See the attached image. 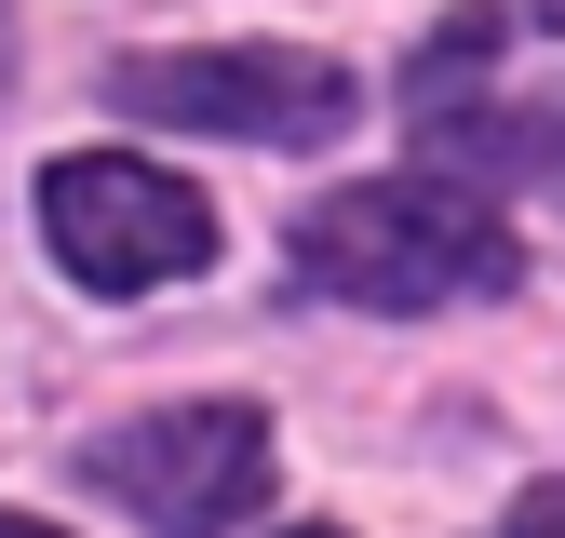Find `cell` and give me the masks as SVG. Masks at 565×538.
<instances>
[{"label":"cell","mask_w":565,"mask_h":538,"mask_svg":"<svg viewBox=\"0 0 565 538\" xmlns=\"http://www.w3.org/2000/svg\"><path fill=\"white\" fill-rule=\"evenodd\" d=\"M297 538H337V525H297Z\"/></svg>","instance_id":"cell-8"},{"label":"cell","mask_w":565,"mask_h":538,"mask_svg":"<svg viewBox=\"0 0 565 538\" xmlns=\"http://www.w3.org/2000/svg\"><path fill=\"white\" fill-rule=\"evenodd\" d=\"M539 14H565V0H539Z\"/></svg>","instance_id":"cell-9"},{"label":"cell","mask_w":565,"mask_h":538,"mask_svg":"<svg viewBox=\"0 0 565 538\" xmlns=\"http://www.w3.org/2000/svg\"><path fill=\"white\" fill-rule=\"evenodd\" d=\"M499 538H565V485H525V498H512V525H499Z\"/></svg>","instance_id":"cell-5"},{"label":"cell","mask_w":565,"mask_h":538,"mask_svg":"<svg viewBox=\"0 0 565 538\" xmlns=\"http://www.w3.org/2000/svg\"><path fill=\"white\" fill-rule=\"evenodd\" d=\"M0 67H14V28H0Z\"/></svg>","instance_id":"cell-7"},{"label":"cell","mask_w":565,"mask_h":538,"mask_svg":"<svg viewBox=\"0 0 565 538\" xmlns=\"http://www.w3.org/2000/svg\"><path fill=\"white\" fill-rule=\"evenodd\" d=\"M512 229L499 202H471L445 175H377V189H337L297 216V283L350 297V310H445V297H499L512 283Z\"/></svg>","instance_id":"cell-1"},{"label":"cell","mask_w":565,"mask_h":538,"mask_svg":"<svg viewBox=\"0 0 565 538\" xmlns=\"http://www.w3.org/2000/svg\"><path fill=\"white\" fill-rule=\"evenodd\" d=\"M108 95L135 121L175 134H243V149H337L364 95H350L337 54H282V41H216V54H121Z\"/></svg>","instance_id":"cell-2"},{"label":"cell","mask_w":565,"mask_h":538,"mask_svg":"<svg viewBox=\"0 0 565 538\" xmlns=\"http://www.w3.org/2000/svg\"><path fill=\"white\" fill-rule=\"evenodd\" d=\"M0 538H54V525H28V512H0Z\"/></svg>","instance_id":"cell-6"},{"label":"cell","mask_w":565,"mask_h":538,"mask_svg":"<svg viewBox=\"0 0 565 538\" xmlns=\"http://www.w3.org/2000/svg\"><path fill=\"white\" fill-rule=\"evenodd\" d=\"M82 471L162 538H230L269 498V431H256V404H175V418H135V431L82 444Z\"/></svg>","instance_id":"cell-4"},{"label":"cell","mask_w":565,"mask_h":538,"mask_svg":"<svg viewBox=\"0 0 565 538\" xmlns=\"http://www.w3.org/2000/svg\"><path fill=\"white\" fill-rule=\"evenodd\" d=\"M41 243L95 297H149V283H189L216 256V202L162 162H135V149H82V162L41 175Z\"/></svg>","instance_id":"cell-3"}]
</instances>
